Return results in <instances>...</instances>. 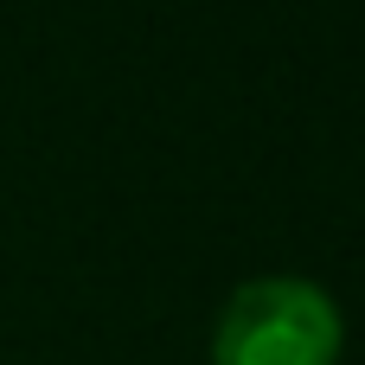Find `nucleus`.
Returning a JSON list of instances; mask_svg holds the SVG:
<instances>
[{"label":"nucleus","instance_id":"nucleus-1","mask_svg":"<svg viewBox=\"0 0 365 365\" xmlns=\"http://www.w3.org/2000/svg\"><path fill=\"white\" fill-rule=\"evenodd\" d=\"M340 359V308L327 289L295 276L244 282L212 334V365H334Z\"/></svg>","mask_w":365,"mask_h":365}]
</instances>
